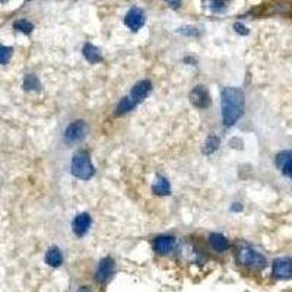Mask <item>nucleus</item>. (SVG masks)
I'll list each match as a JSON object with an SVG mask.
<instances>
[{
  "instance_id": "423d86ee",
  "label": "nucleus",
  "mask_w": 292,
  "mask_h": 292,
  "mask_svg": "<svg viewBox=\"0 0 292 292\" xmlns=\"http://www.w3.org/2000/svg\"><path fill=\"white\" fill-rule=\"evenodd\" d=\"M116 272V261L111 257H104L98 263L97 272H95V279L99 283H105L111 279V276Z\"/></svg>"
},
{
  "instance_id": "0eeeda50",
  "label": "nucleus",
  "mask_w": 292,
  "mask_h": 292,
  "mask_svg": "<svg viewBox=\"0 0 292 292\" xmlns=\"http://www.w3.org/2000/svg\"><path fill=\"white\" fill-rule=\"evenodd\" d=\"M190 101L197 109H207L210 105V95L207 88L203 85H197L190 92Z\"/></svg>"
},
{
  "instance_id": "a878e982",
  "label": "nucleus",
  "mask_w": 292,
  "mask_h": 292,
  "mask_svg": "<svg viewBox=\"0 0 292 292\" xmlns=\"http://www.w3.org/2000/svg\"><path fill=\"white\" fill-rule=\"evenodd\" d=\"M76 292H92L91 288H88V286H82V288H79Z\"/></svg>"
},
{
  "instance_id": "393cba45",
  "label": "nucleus",
  "mask_w": 292,
  "mask_h": 292,
  "mask_svg": "<svg viewBox=\"0 0 292 292\" xmlns=\"http://www.w3.org/2000/svg\"><path fill=\"white\" fill-rule=\"evenodd\" d=\"M231 210H232V212H235V210H237V212H241V210H243V206H241V203H234V205L231 206Z\"/></svg>"
},
{
  "instance_id": "4be33fe9",
  "label": "nucleus",
  "mask_w": 292,
  "mask_h": 292,
  "mask_svg": "<svg viewBox=\"0 0 292 292\" xmlns=\"http://www.w3.org/2000/svg\"><path fill=\"white\" fill-rule=\"evenodd\" d=\"M178 33L184 34V35H192V37H197L199 35V30L195 26H181L178 30Z\"/></svg>"
},
{
  "instance_id": "bb28decb",
  "label": "nucleus",
  "mask_w": 292,
  "mask_h": 292,
  "mask_svg": "<svg viewBox=\"0 0 292 292\" xmlns=\"http://www.w3.org/2000/svg\"><path fill=\"white\" fill-rule=\"evenodd\" d=\"M170 5H173V8H180V2H168Z\"/></svg>"
},
{
  "instance_id": "f8f14e48",
  "label": "nucleus",
  "mask_w": 292,
  "mask_h": 292,
  "mask_svg": "<svg viewBox=\"0 0 292 292\" xmlns=\"http://www.w3.org/2000/svg\"><path fill=\"white\" fill-rule=\"evenodd\" d=\"M174 246H175V238L171 237V235H160L153 241V249L160 254L170 253L174 249Z\"/></svg>"
},
{
  "instance_id": "20e7f679",
  "label": "nucleus",
  "mask_w": 292,
  "mask_h": 292,
  "mask_svg": "<svg viewBox=\"0 0 292 292\" xmlns=\"http://www.w3.org/2000/svg\"><path fill=\"white\" fill-rule=\"evenodd\" d=\"M88 135V124L84 120H76L67 126L65 131V141L67 143H76L85 139Z\"/></svg>"
},
{
  "instance_id": "dca6fc26",
  "label": "nucleus",
  "mask_w": 292,
  "mask_h": 292,
  "mask_svg": "<svg viewBox=\"0 0 292 292\" xmlns=\"http://www.w3.org/2000/svg\"><path fill=\"white\" fill-rule=\"evenodd\" d=\"M152 192L155 193V195L158 196H167L171 193V185H170V181L165 178V177H158L156 178V181L153 184V187H152Z\"/></svg>"
},
{
  "instance_id": "b1692460",
  "label": "nucleus",
  "mask_w": 292,
  "mask_h": 292,
  "mask_svg": "<svg viewBox=\"0 0 292 292\" xmlns=\"http://www.w3.org/2000/svg\"><path fill=\"white\" fill-rule=\"evenodd\" d=\"M210 8L215 9V11H219V9L225 8V3L224 2H210Z\"/></svg>"
},
{
  "instance_id": "9b49d317",
  "label": "nucleus",
  "mask_w": 292,
  "mask_h": 292,
  "mask_svg": "<svg viewBox=\"0 0 292 292\" xmlns=\"http://www.w3.org/2000/svg\"><path fill=\"white\" fill-rule=\"evenodd\" d=\"M91 224H92V219H91V215L87 212L79 214L77 217H75L72 227H73V232L76 234V237H84L85 234H88Z\"/></svg>"
},
{
  "instance_id": "f3484780",
  "label": "nucleus",
  "mask_w": 292,
  "mask_h": 292,
  "mask_svg": "<svg viewBox=\"0 0 292 292\" xmlns=\"http://www.w3.org/2000/svg\"><path fill=\"white\" fill-rule=\"evenodd\" d=\"M136 105H138V104H136L130 97L121 98L120 102L117 104V107H116V114H117V116H123V114H126V113L131 111Z\"/></svg>"
},
{
  "instance_id": "4468645a",
  "label": "nucleus",
  "mask_w": 292,
  "mask_h": 292,
  "mask_svg": "<svg viewBox=\"0 0 292 292\" xmlns=\"http://www.w3.org/2000/svg\"><path fill=\"white\" fill-rule=\"evenodd\" d=\"M82 51H84V57L87 59L89 63H99L102 60L101 50L98 47H95V45H92L91 43L85 44Z\"/></svg>"
},
{
  "instance_id": "39448f33",
  "label": "nucleus",
  "mask_w": 292,
  "mask_h": 292,
  "mask_svg": "<svg viewBox=\"0 0 292 292\" xmlns=\"http://www.w3.org/2000/svg\"><path fill=\"white\" fill-rule=\"evenodd\" d=\"M272 273L276 279H291L292 278V259L291 257H279L273 261Z\"/></svg>"
},
{
  "instance_id": "a211bd4d",
  "label": "nucleus",
  "mask_w": 292,
  "mask_h": 292,
  "mask_svg": "<svg viewBox=\"0 0 292 292\" xmlns=\"http://www.w3.org/2000/svg\"><path fill=\"white\" fill-rule=\"evenodd\" d=\"M219 145H221V141L217 135H209L205 142V146H203V153H206V155L214 153L215 151H218Z\"/></svg>"
},
{
  "instance_id": "5701e85b",
  "label": "nucleus",
  "mask_w": 292,
  "mask_h": 292,
  "mask_svg": "<svg viewBox=\"0 0 292 292\" xmlns=\"http://www.w3.org/2000/svg\"><path fill=\"white\" fill-rule=\"evenodd\" d=\"M234 30H235L238 34H241V35H247V34H249V28H247L244 23H241V22L234 23Z\"/></svg>"
},
{
  "instance_id": "6ab92c4d",
  "label": "nucleus",
  "mask_w": 292,
  "mask_h": 292,
  "mask_svg": "<svg viewBox=\"0 0 292 292\" xmlns=\"http://www.w3.org/2000/svg\"><path fill=\"white\" fill-rule=\"evenodd\" d=\"M23 89L25 91H40L41 89V84L38 81V77L34 75H26L23 79Z\"/></svg>"
},
{
  "instance_id": "7ed1b4c3",
  "label": "nucleus",
  "mask_w": 292,
  "mask_h": 292,
  "mask_svg": "<svg viewBox=\"0 0 292 292\" xmlns=\"http://www.w3.org/2000/svg\"><path fill=\"white\" fill-rule=\"evenodd\" d=\"M237 260L240 264L249 266V268L261 269V268L266 266V259H264L260 253H257L253 247L247 246V244H241V246L238 247Z\"/></svg>"
},
{
  "instance_id": "412c9836",
  "label": "nucleus",
  "mask_w": 292,
  "mask_h": 292,
  "mask_svg": "<svg viewBox=\"0 0 292 292\" xmlns=\"http://www.w3.org/2000/svg\"><path fill=\"white\" fill-rule=\"evenodd\" d=\"M12 53H13L12 47H6V45L0 44V65H8L11 60Z\"/></svg>"
},
{
  "instance_id": "2eb2a0df",
  "label": "nucleus",
  "mask_w": 292,
  "mask_h": 292,
  "mask_svg": "<svg viewBox=\"0 0 292 292\" xmlns=\"http://www.w3.org/2000/svg\"><path fill=\"white\" fill-rule=\"evenodd\" d=\"M45 263L53 266V268H59L62 263H63V256H62V251L57 249V247H50L45 253Z\"/></svg>"
},
{
  "instance_id": "ddd939ff",
  "label": "nucleus",
  "mask_w": 292,
  "mask_h": 292,
  "mask_svg": "<svg viewBox=\"0 0 292 292\" xmlns=\"http://www.w3.org/2000/svg\"><path fill=\"white\" fill-rule=\"evenodd\" d=\"M209 244H210L212 249L215 250V251H219V253L229 249V241L222 234H219V232H215V234L209 235Z\"/></svg>"
},
{
  "instance_id": "9d476101",
  "label": "nucleus",
  "mask_w": 292,
  "mask_h": 292,
  "mask_svg": "<svg viewBox=\"0 0 292 292\" xmlns=\"http://www.w3.org/2000/svg\"><path fill=\"white\" fill-rule=\"evenodd\" d=\"M276 167L281 170V173L292 180V151H282L276 155Z\"/></svg>"
},
{
  "instance_id": "f03ea898",
  "label": "nucleus",
  "mask_w": 292,
  "mask_h": 292,
  "mask_svg": "<svg viewBox=\"0 0 292 292\" xmlns=\"http://www.w3.org/2000/svg\"><path fill=\"white\" fill-rule=\"evenodd\" d=\"M70 171L79 180H89L94 174L95 168L91 163L89 153L85 151L76 152L72 158V165H70Z\"/></svg>"
},
{
  "instance_id": "1a4fd4ad",
  "label": "nucleus",
  "mask_w": 292,
  "mask_h": 292,
  "mask_svg": "<svg viewBox=\"0 0 292 292\" xmlns=\"http://www.w3.org/2000/svg\"><path fill=\"white\" fill-rule=\"evenodd\" d=\"M152 91V84L151 81H148V79H145V81H141V82H138L135 87L131 88V91H130V95L129 97L136 102V104H139L141 101H143L145 98L148 97L149 94H151Z\"/></svg>"
},
{
  "instance_id": "6e6552de",
  "label": "nucleus",
  "mask_w": 292,
  "mask_h": 292,
  "mask_svg": "<svg viewBox=\"0 0 292 292\" xmlns=\"http://www.w3.org/2000/svg\"><path fill=\"white\" fill-rule=\"evenodd\" d=\"M124 23H126V26L129 30L136 33V31L141 30L143 23H145V13H143L141 8H131L124 16Z\"/></svg>"
},
{
  "instance_id": "f257e3e1",
  "label": "nucleus",
  "mask_w": 292,
  "mask_h": 292,
  "mask_svg": "<svg viewBox=\"0 0 292 292\" xmlns=\"http://www.w3.org/2000/svg\"><path fill=\"white\" fill-rule=\"evenodd\" d=\"M246 110V95L240 88L228 87L221 92V111L222 121L231 127L243 117Z\"/></svg>"
},
{
  "instance_id": "aec40b11",
  "label": "nucleus",
  "mask_w": 292,
  "mask_h": 292,
  "mask_svg": "<svg viewBox=\"0 0 292 292\" xmlns=\"http://www.w3.org/2000/svg\"><path fill=\"white\" fill-rule=\"evenodd\" d=\"M13 28L16 31H19V33L31 34L34 30V25L30 21H26V19H19V21H16L13 23Z\"/></svg>"
}]
</instances>
